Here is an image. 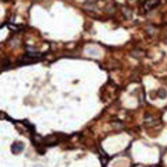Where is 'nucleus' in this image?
<instances>
[{
  "instance_id": "nucleus-1",
  "label": "nucleus",
  "mask_w": 167,
  "mask_h": 167,
  "mask_svg": "<svg viewBox=\"0 0 167 167\" xmlns=\"http://www.w3.org/2000/svg\"><path fill=\"white\" fill-rule=\"evenodd\" d=\"M159 4H160V0H145V3H143V10H145V11L153 10V9H156Z\"/></svg>"
},
{
  "instance_id": "nucleus-2",
  "label": "nucleus",
  "mask_w": 167,
  "mask_h": 167,
  "mask_svg": "<svg viewBox=\"0 0 167 167\" xmlns=\"http://www.w3.org/2000/svg\"><path fill=\"white\" fill-rule=\"evenodd\" d=\"M42 142L47 145V146H53V145H56V143H59V139H58V136L55 135H51V136H47L45 139H42Z\"/></svg>"
},
{
  "instance_id": "nucleus-3",
  "label": "nucleus",
  "mask_w": 167,
  "mask_h": 167,
  "mask_svg": "<svg viewBox=\"0 0 167 167\" xmlns=\"http://www.w3.org/2000/svg\"><path fill=\"white\" fill-rule=\"evenodd\" d=\"M23 150H24V143L23 142H14L11 145V152L14 154H18V153H21Z\"/></svg>"
},
{
  "instance_id": "nucleus-4",
  "label": "nucleus",
  "mask_w": 167,
  "mask_h": 167,
  "mask_svg": "<svg viewBox=\"0 0 167 167\" xmlns=\"http://www.w3.org/2000/svg\"><path fill=\"white\" fill-rule=\"evenodd\" d=\"M122 14L126 17V18H132V16H134V11H132L129 7H124V9H122Z\"/></svg>"
},
{
  "instance_id": "nucleus-5",
  "label": "nucleus",
  "mask_w": 167,
  "mask_h": 167,
  "mask_svg": "<svg viewBox=\"0 0 167 167\" xmlns=\"http://www.w3.org/2000/svg\"><path fill=\"white\" fill-rule=\"evenodd\" d=\"M131 55H132L134 58H140V56L145 55V52H143L142 49H134L132 52H131Z\"/></svg>"
},
{
  "instance_id": "nucleus-6",
  "label": "nucleus",
  "mask_w": 167,
  "mask_h": 167,
  "mask_svg": "<svg viewBox=\"0 0 167 167\" xmlns=\"http://www.w3.org/2000/svg\"><path fill=\"white\" fill-rule=\"evenodd\" d=\"M157 94H159V97H160V98H166V96H167L166 88H160V90L157 91Z\"/></svg>"
},
{
  "instance_id": "nucleus-7",
  "label": "nucleus",
  "mask_w": 167,
  "mask_h": 167,
  "mask_svg": "<svg viewBox=\"0 0 167 167\" xmlns=\"http://www.w3.org/2000/svg\"><path fill=\"white\" fill-rule=\"evenodd\" d=\"M97 3V0H87L86 1V6H93V4H96Z\"/></svg>"
}]
</instances>
